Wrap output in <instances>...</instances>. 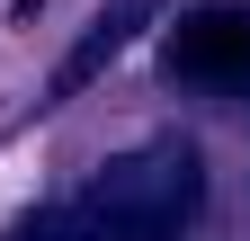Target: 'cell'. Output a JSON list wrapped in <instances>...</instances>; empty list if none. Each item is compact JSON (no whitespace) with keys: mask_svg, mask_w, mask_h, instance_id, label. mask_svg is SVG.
I'll list each match as a JSON object with an SVG mask.
<instances>
[{"mask_svg":"<svg viewBox=\"0 0 250 241\" xmlns=\"http://www.w3.org/2000/svg\"><path fill=\"white\" fill-rule=\"evenodd\" d=\"M152 18H161V0H107V9H99V18L81 27V45L62 54V72H54V89H89V80H99V72L116 63V54L134 45L143 27H152Z\"/></svg>","mask_w":250,"mask_h":241,"instance_id":"3","label":"cell"},{"mask_svg":"<svg viewBox=\"0 0 250 241\" xmlns=\"http://www.w3.org/2000/svg\"><path fill=\"white\" fill-rule=\"evenodd\" d=\"M206 197V170L188 143H152V152H125L116 170H99V188L81 197V241H179L188 215Z\"/></svg>","mask_w":250,"mask_h":241,"instance_id":"1","label":"cell"},{"mask_svg":"<svg viewBox=\"0 0 250 241\" xmlns=\"http://www.w3.org/2000/svg\"><path fill=\"white\" fill-rule=\"evenodd\" d=\"M170 63L188 80H250V9H197L170 36Z\"/></svg>","mask_w":250,"mask_h":241,"instance_id":"2","label":"cell"},{"mask_svg":"<svg viewBox=\"0 0 250 241\" xmlns=\"http://www.w3.org/2000/svg\"><path fill=\"white\" fill-rule=\"evenodd\" d=\"M18 241H81V223H72V215H27Z\"/></svg>","mask_w":250,"mask_h":241,"instance_id":"4","label":"cell"}]
</instances>
